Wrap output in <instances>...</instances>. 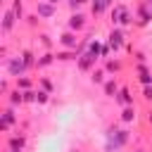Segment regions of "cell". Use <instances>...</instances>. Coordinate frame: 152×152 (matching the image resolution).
Returning a JSON list of instances; mask_svg holds the SVG:
<instances>
[{
    "label": "cell",
    "instance_id": "1",
    "mask_svg": "<svg viewBox=\"0 0 152 152\" xmlns=\"http://www.w3.org/2000/svg\"><path fill=\"white\" fill-rule=\"evenodd\" d=\"M109 17H112V24H114V26H128V24H133V12H131L128 5H124V2H116V5L112 7Z\"/></svg>",
    "mask_w": 152,
    "mask_h": 152
},
{
    "label": "cell",
    "instance_id": "2",
    "mask_svg": "<svg viewBox=\"0 0 152 152\" xmlns=\"http://www.w3.org/2000/svg\"><path fill=\"white\" fill-rule=\"evenodd\" d=\"M128 140H131V133L126 128H116V126L107 128V142H114L116 147H124V145H128Z\"/></svg>",
    "mask_w": 152,
    "mask_h": 152
},
{
    "label": "cell",
    "instance_id": "3",
    "mask_svg": "<svg viewBox=\"0 0 152 152\" xmlns=\"http://www.w3.org/2000/svg\"><path fill=\"white\" fill-rule=\"evenodd\" d=\"M109 40H107V45H109V50H121L124 45H126V31H124V26H114L112 31H109V36H107Z\"/></svg>",
    "mask_w": 152,
    "mask_h": 152
},
{
    "label": "cell",
    "instance_id": "4",
    "mask_svg": "<svg viewBox=\"0 0 152 152\" xmlns=\"http://www.w3.org/2000/svg\"><path fill=\"white\" fill-rule=\"evenodd\" d=\"M55 14H57V5H52L48 0H36V17L38 19L50 21V19H55Z\"/></svg>",
    "mask_w": 152,
    "mask_h": 152
},
{
    "label": "cell",
    "instance_id": "5",
    "mask_svg": "<svg viewBox=\"0 0 152 152\" xmlns=\"http://www.w3.org/2000/svg\"><path fill=\"white\" fill-rule=\"evenodd\" d=\"M5 66H7L10 76H14V78H19V76L26 74V66H24V62H21V55H17V57H5Z\"/></svg>",
    "mask_w": 152,
    "mask_h": 152
},
{
    "label": "cell",
    "instance_id": "6",
    "mask_svg": "<svg viewBox=\"0 0 152 152\" xmlns=\"http://www.w3.org/2000/svg\"><path fill=\"white\" fill-rule=\"evenodd\" d=\"M57 43H59L64 50H76V48H78V43H81V38H78V33H76V31L66 28V31L57 38Z\"/></svg>",
    "mask_w": 152,
    "mask_h": 152
},
{
    "label": "cell",
    "instance_id": "7",
    "mask_svg": "<svg viewBox=\"0 0 152 152\" xmlns=\"http://www.w3.org/2000/svg\"><path fill=\"white\" fill-rule=\"evenodd\" d=\"M88 26V17L83 14V12H71V17H69V21H66V28H71V31H76V33H81L83 28Z\"/></svg>",
    "mask_w": 152,
    "mask_h": 152
},
{
    "label": "cell",
    "instance_id": "8",
    "mask_svg": "<svg viewBox=\"0 0 152 152\" xmlns=\"http://www.w3.org/2000/svg\"><path fill=\"white\" fill-rule=\"evenodd\" d=\"M95 62H97V57L95 55H90V52H83V55H78V59H76V66H78V71H93L95 69Z\"/></svg>",
    "mask_w": 152,
    "mask_h": 152
},
{
    "label": "cell",
    "instance_id": "9",
    "mask_svg": "<svg viewBox=\"0 0 152 152\" xmlns=\"http://www.w3.org/2000/svg\"><path fill=\"white\" fill-rule=\"evenodd\" d=\"M14 121H17V116H14V109L7 104V109L2 112V119H0V131H2V133H7V131H10V126H12Z\"/></svg>",
    "mask_w": 152,
    "mask_h": 152
},
{
    "label": "cell",
    "instance_id": "10",
    "mask_svg": "<svg viewBox=\"0 0 152 152\" xmlns=\"http://www.w3.org/2000/svg\"><path fill=\"white\" fill-rule=\"evenodd\" d=\"M7 147H10V150H17V152H24V147H26V135H24V133L10 135V138H7Z\"/></svg>",
    "mask_w": 152,
    "mask_h": 152
},
{
    "label": "cell",
    "instance_id": "11",
    "mask_svg": "<svg viewBox=\"0 0 152 152\" xmlns=\"http://www.w3.org/2000/svg\"><path fill=\"white\" fill-rule=\"evenodd\" d=\"M55 62H57V55L48 50V52H43V55L36 59V69H48V66H52Z\"/></svg>",
    "mask_w": 152,
    "mask_h": 152
},
{
    "label": "cell",
    "instance_id": "12",
    "mask_svg": "<svg viewBox=\"0 0 152 152\" xmlns=\"http://www.w3.org/2000/svg\"><path fill=\"white\" fill-rule=\"evenodd\" d=\"M102 90H104V95H107V97H116L121 88H119V81L112 76V78H107V81L102 83Z\"/></svg>",
    "mask_w": 152,
    "mask_h": 152
},
{
    "label": "cell",
    "instance_id": "13",
    "mask_svg": "<svg viewBox=\"0 0 152 152\" xmlns=\"http://www.w3.org/2000/svg\"><path fill=\"white\" fill-rule=\"evenodd\" d=\"M150 21H152V10H150L147 2H142V5L138 7V24L145 26V24H150Z\"/></svg>",
    "mask_w": 152,
    "mask_h": 152
},
{
    "label": "cell",
    "instance_id": "14",
    "mask_svg": "<svg viewBox=\"0 0 152 152\" xmlns=\"http://www.w3.org/2000/svg\"><path fill=\"white\" fill-rule=\"evenodd\" d=\"M135 71H138V81L142 86H152V71L145 64H135Z\"/></svg>",
    "mask_w": 152,
    "mask_h": 152
},
{
    "label": "cell",
    "instance_id": "15",
    "mask_svg": "<svg viewBox=\"0 0 152 152\" xmlns=\"http://www.w3.org/2000/svg\"><path fill=\"white\" fill-rule=\"evenodd\" d=\"M17 21H19V19L14 17V12H12V10H5V17H2V33H10Z\"/></svg>",
    "mask_w": 152,
    "mask_h": 152
},
{
    "label": "cell",
    "instance_id": "16",
    "mask_svg": "<svg viewBox=\"0 0 152 152\" xmlns=\"http://www.w3.org/2000/svg\"><path fill=\"white\" fill-rule=\"evenodd\" d=\"M24 102H26V100H24V90L17 88V90H10V93H7V104H10V107L24 104Z\"/></svg>",
    "mask_w": 152,
    "mask_h": 152
},
{
    "label": "cell",
    "instance_id": "17",
    "mask_svg": "<svg viewBox=\"0 0 152 152\" xmlns=\"http://www.w3.org/2000/svg\"><path fill=\"white\" fill-rule=\"evenodd\" d=\"M135 116H138V109H135V104H128V107H121V121L124 124H131V121H135Z\"/></svg>",
    "mask_w": 152,
    "mask_h": 152
},
{
    "label": "cell",
    "instance_id": "18",
    "mask_svg": "<svg viewBox=\"0 0 152 152\" xmlns=\"http://www.w3.org/2000/svg\"><path fill=\"white\" fill-rule=\"evenodd\" d=\"M121 107H128V104H133V95H131V88H121L119 90V95L114 97Z\"/></svg>",
    "mask_w": 152,
    "mask_h": 152
},
{
    "label": "cell",
    "instance_id": "19",
    "mask_svg": "<svg viewBox=\"0 0 152 152\" xmlns=\"http://www.w3.org/2000/svg\"><path fill=\"white\" fill-rule=\"evenodd\" d=\"M121 69H124V62L121 59H107L104 62V71L107 74H119Z\"/></svg>",
    "mask_w": 152,
    "mask_h": 152
},
{
    "label": "cell",
    "instance_id": "20",
    "mask_svg": "<svg viewBox=\"0 0 152 152\" xmlns=\"http://www.w3.org/2000/svg\"><path fill=\"white\" fill-rule=\"evenodd\" d=\"M104 76H109V74L104 71V66H102V69H93V71H90V81H93V83H100V86H102V83L107 81Z\"/></svg>",
    "mask_w": 152,
    "mask_h": 152
},
{
    "label": "cell",
    "instance_id": "21",
    "mask_svg": "<svg viewBox=\"0 0 152 152\" xmlns=\"http://www.w3.org/2000/svg\"><path fill=\"white\" fill-rule=\"evenodd\" d=\"M21 62H24L26 71H28L31 66H36V57H33V52H31V50H21Z\"/></svg>",
    "mask_w": 152,
    "mask_h": 152
},
{
    "label": "cell",
    "instance_id": "22",
    "mask_svg": "<svg viewBox=\"0 0 152 152\" xmlns=\"http://www.w3.org/2000/svg\"><path fill=\"white\" fill-rule=\"evenodd\" d=\"M10 10L14 12V17H17L19 21L26 19V17H24V2H21V0H12V7H10Z\"/></svg>",
    "mask_w": 152,
    "mask_h": 152
},
{
    "label": "cell",
    "instance_id": "23",
    "mask_svg": "<svg viewBox=\"0 0 152 152\" xmlns=\"http://www.w3.org/2000/svg\"><path fill=\"white\" fill-rule=\"evenodd\" d=\"M17 88H19V90H31V88H33V83H31V78L19 76V78H17Z\"/></svg>",
    "mask_w": 152,
    "mask_h": 152
},
{
    "label": "cell",
    "instance_id": "24",
    "mask_svg": "<svg viewBox=\"0 0 152 152\" xmlns=\"http://www.w3.org/2000/svg\"><path fill=\"white\" fill-rule=\"evenodd\" d=\"M38 83H40V88H43V90H48L50 95L55 93V86H52V81H50L48 76H40V78H38Z\"/></svg>",
    "mask_w": 152,
    "mask_h": 152
},
{
    "label": "cell",
    "instance_id": "25",
    "mask_svg": "<svg viewBox=\"0 0 152 152\" xmlns=\"http://www.w3.org/2000/svg\"><path fill=\"white\" fill-rule=\"evenodd\" d=\"M48 100H50V93L48 90H36V102L38 104H45Z\"/></svg>",
    "mask_w": 152,
    "mask_h": 152
},
{
    "label": "cell",
    "instance_id": "26",
    "mask_svg": "<svg viewBox=\"0 0 152 152\" xmlns=\"http://www.w3.org/2000/svg\"><path fill=\"white\" fill-rule=\"evenodd\" d=\"M142 100L152 102V86H142Z\"/></svg>",
    "mask_w": 152,
    "mask_h": 152
},
{
    "label": "cell",
    "instance_id": "27",
    "mask_svg": "<svg viewBox=\"0 0 152 152\" xmlns=\"http://www.w3.org/2000/svg\"><path fill=\"white\" fill-rule=\"evenodd\" d=\"M86 2H88V0H69V7H71V12H76V10H81Z\"/></svg>",
    "mask_w": 152,
    "mask_h": 152
},
{
    "label": "cell",
    "instance_id": "28",
    "mask_svg": "<svg viewBox=\"0 0 152 152\" xmlns=\"http://www.w3.org/2000/svg\"><path fill=\"white\" fill-rule=\"evenodd\" d=\"M40 43H43V45H45L48 50L52 48V40H50V36H48V33H40Z\"/></svg>",
    "mask_w": 152,
    "mask_h": 152
},
{
    "label": "cell",
    "instance_id": "29",
    "mask_svg": "<svg viewBox=\"0 0 152 152\" xmlns=\"http://www.w3.org/2000/svg\"><path fill=\"white\" fill-rule=\"evenodd\" d=\"M135 62H138V64H145V62H147V55H145L142 50H138V52H135Z\"/></svg>",
    "mask_w": 152,
    "mask_h": 152
},
{
    "label": "cell",
    "instance_id": "30",
    "mask_svg": "<svg viewBox=\"0 0 152 152\" xmlns=\"http://www.w3.org/2000/svg\"><path fill=\"white\" fill-rule=\"evenodd\" d=\"M0 93H2V95H7V93H10V83H7L5 78H2V83H0Z\"/></svg>",
    "mask_w": 152,
    "mask_h": 152
},
{
    "label": "cell",
    "instance_id": "31",
    "mask_svg": "<svg viewBox=\"0 0 152 152\" xmlns=\"http://www.w3.org/2000/svg\"><path fill=\"white\" fill-rule=\"evenodd\" d=\"M48 2H52V5H59V2H62V0H48Z\"/></svg>",
    "mask_w": 152,
    "mask_h": 152
},
{
    "label": "cell",
    "instance_id": "32",
    "mask_svg": "<svg viewBox=\"0 0 152 152\" xmlns=\"http://www.w3.org/2000/svg\"><path fill=\"white\" fill-rule=\"evenodd\" d=\"M147 5H150V10H152V0H147Z\"/></svg>",
    "mask_w": 152,
    "mask_h": 152
},
{
    "label": "cell",
    "instance_id": "33",
    "mask_svg": "<svg viewBox=\"0 0 152 152\" xmlns=\"http://www.w3.org/2000/svg\"><path fill=\"white\" fill-rule=\"evenodd\" d=\"M7 152H17V150H10V147H7Z\"/></svg>",
    "mask_w": 152,
    "mask_h": 152
},
{
    "label": "cell",
    "instance_id": "34",
    "mask_svg": "<svg viewBox=\"0 0 152 152\" xmlns=\"http://www.w3.org/2000/svg\"><path fill=\"white\" fill-rule=\"evenodd\" d=\"M135 152H142V150H135Z\"/></svg>",
    "mask_w": 152,
    "mask_h": 152
}]
</instances>
